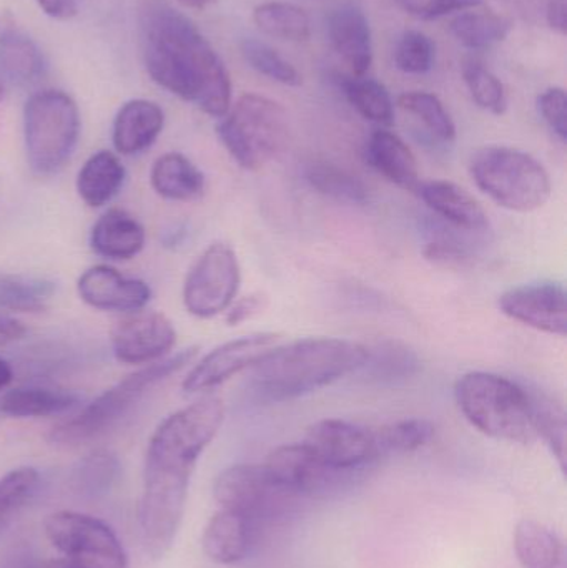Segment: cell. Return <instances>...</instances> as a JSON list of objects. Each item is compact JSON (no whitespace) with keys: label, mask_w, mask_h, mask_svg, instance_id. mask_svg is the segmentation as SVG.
Returning a JSON list of instances; mask_svg holds the SVG:
<instances>
[{"label":"cell","mask_w":567,"mask_h":568,"mask_svg":"<svg viewBox=\"0 0 567 568\" xmlns=\"http://www.w3.org/2000/svg\"><path fill=\"white\" fill-rule=\"evenodd\" d=\"M9 568H79L67 562L65 559L57 560H19L17 564H12Z\"/></svg>","instance_id":"51"},{"label":"cell","mask_w":567,"mask_h":568,"mask_svg":"<svg viewBox=\"0 0 567 568\" xmlns=\"http://www.w3.org/2000/svg\"><path fill=\"white\" fill-rule=\"evenodd\" d=\"M266 306V297L263 294L255 293L250 296L240 297L226 310V323L229 326H239L245 321L252 320L256 314L262 313Z\"/></svg>","instance_id":"46"},{"label":"cell","mask_w":567,"mask_h":568,"mask_svg":"<svg viewBox=\"0 0 567 568\" xmlns=\"http://www.w3.org/2000/svg\"><path fill=\"white\" fill-rule=\"evenodd\" d=\"M242 283L239 258L232 246L213 243L196 260L183 286V304L193 316L209 320L226 313Z\"/></svg>","instance_id":"10"},{"label":"cell","mask_w":567,"mask_h":568,"mask_svg":"<svg viewBox=\"0 0 567 568\" xmlns=\"http://www.w3.org/2000/svg\"><path fill=\"white\" fill-rule=\"evenodd\" d=\"M80 136V112L75 100L60 90H42L27 100L23 139L30 169L52 175L75 152Z\"/></svg>","instance_id":"8"},{"label":"cell","mask_w":567,"mask_h":568,"mask_svg":"<svg viewBox=\"0 0 567 568\" xmlns=\"http://www.w3.org/2000/svg\"><path fill=\"white\" fill-rule=\"evenodd\" d=\"M379 456L393 453H413L432 443L435 426L428 419H405L375 430Z\"/></svg>","instance_id":"40"},{"label":"cell","mask_w":567,"mask_h":568,"mask_svg":"<svg viewBox=\"0 0 567 568\" xmlns=\"http://www.w3.org/2000/svg\"><path fill=\"white\" fill-rule=\"evenodd\" d=\"M533 404V423L536 436L548 444L553 456L566 473L567 463V420L566 410L561 403L539 389H529Z\"/></svg>","instance_id":"34"},{"label":"cell","mask_w":567,"mask_h":568,"mask_svg":"<svg viewBox=\"0 0 567 568\" xmlns=\"http://www.w3.org/2000/svg\"><path fill=\"white\" fill-rule=\"evenodd\" d=\"M526 22H545L546 10L553 0H498Z\"/></svg>","instance_id":"47"},{"label":"cell","mask_w":567,"mask_h":568,"mask_svg":"<svg viewBox=\"0 0 567 568\" xmlns=\"http://www.w3.org/2000/svg\"><path fill=\"white\" fill-rule=\"evenodd\" d=\"M305 176L320 195L348 205H365L368 202L369 193L365 183L332 163H313L306 169Z\"/></svg>","instance_id":"37"},{"label":"cell","mask_w":567,"mask_h":568,"mask_svg":"<svg viewBox=\"0 0 567 568\" xmlns=\"http://www.w3.org/2000/svg\"><path fill=\"white\" fill-rule=\"evenodd\" d=\"M306 446L328 466L356 473L379 459L375 430L342 419H323L306 433Z\"/></svg>","instance_id":"13"},{"label":"cell","mask_w":567,"mask_h":568,"mask_svg":"<svg viewBox=\"0 0 567 568\" xmlns=\"http://www.w3.org/2000/svg\"><path fill=\"white\" fill-rule=\"evenodd\" d=\"M365 359L366 347L355 341L306 337L270 351L252 367V386L263 399H296L356 373Z\"/></svg>","instance_id":"3"},{"label":"cell","mask_w":567,"mask_h":568,"mask_svg":"<svg viewBox=\"0 0 567 568\" xmlns=\"http://www.w3.org/2000/svg\"><path fill=\"white\" fill-rule=\"evenodd\" d=\"M13 379L12 366L0 357V389H6Z\"/></svg>","instance_id":"52"},{"label":"cell","mask_w":567,"mask_h":568,"mask_svg":"<svg viewBox=\"0 0 567 568\" xmlns=\"http://www.w3.org/2000/svg\"><path fill=\"white\" fill-rule=\"evenodd\" d=\"M42 50L26 33L6 30L0 36V75L16 85H32L45 75Z\"/></svg>","instance_id":"27"},{"label":"cell","mask_w":567,"mask_h":568,"mask_svg":"<svg viewBox=\"0 0 567 568\" xmlns=\"http://www.w3.org/2000/svg\"><path fill=\"white\" fill-rule=\"evenodd\" d=\"M469 172L483 193L512 212H535L551 196V179L545 165L512 146L479 149L469 162Z\"/></svg>","instance_id":"6"},{"label":"cell","mask_w":567,"mask_h":568,"mask_svg":"<svg viewBox=\"0 0 567 568\" xmlns=\"http://www.w3.org/2000/svg\"><path fill=\"white\" fill-rule=\"evenodd\" d=\"M499 310L516 323L541 333L567 334V294L561 283L539 282L512 287L499 296Z\"/></svg>","instance_id":"14"},{"label":"cell","mask_w":567,"mask_h":568,"mask_svg":"<svg viewBox=\"0 0 567 568\" xmlns=\"http://www.w3.org/2000/svg\"><path fill=\"white\" fill-rule=\"evenodd\" d=\"M45 536L63 559L79 568H126L129 557L112 527L73 510H59L45 519Z\"/></svg>","instance_id":"9"},{"label":"cell","mask_w":567,"mask_h":568,"mask_svg":"<svg viewBox=\"0 0 567 568\" xmlns=\"http://www.w3.org/2000/svg\"><path fill=\"white\" fill-rule=\"evenodd\" d=\"M449 29L466 49L483 50L503 42L512 33L513 20L499 13L466 10L453 20Z\"/></svg>","instance_id":"33"},{"label":"cell","mask_w":567,"mask_h":568,"mask_svg":"<svg viewBox=\"0 0 567 568\" xmlns=\"http://www.w3.org/2000/svg\"><path fill=\"white\" fill-rule=\"evenodd\" d=\"M163 123L165 115L155 102L145 99L130 100L113 120V146L120 155H139L156 142Z\"/></svg>","instance_id":"20"},{"label":"cell","mask_w":567,"mask_h":568,"mask_svg":"<svg viewBox=\"0 0 567 568\" xmlns=\"http://www.w3.org/2000/svg\"><path fill=\"white\" fill-rule=\"evenodd\" d=\"M545 26L558 32L559 36H566L567 30V0H553L546 10Z\"/></svg>","instance_id":"49"},{"label":"cell","mask_w":567,"mask_h":568,"mask_svg":"<svg viewBox=\"0 0 567 568\" xmlns=\"http://www.w3.org/2000/svg\"><path fill=\"white\" fill-rule=\"evenodd\" d=\"M216 133L242 169L256 172L285 150L290 139L288 113L266 97L245 93L220 119Z\"/></svg>","instance_id":"7"},{"label":"cell","mask_w":567,"mask_h":568,"mask_svg":"<svg viewBox=\"0 0 567 568\" xmlns=\"http://www.w3.org/2000/svg\"><path fill=\"white\" fill-rule=\"evenodd\" d=\"M225 419L220 397L205 396L160 423L146 447L139 527L143 549L153 560L172 549L185 513L190 479L203 450Z\"/></svg>","instance_id":"1"},{"label":"cell","mask_w":567,"mask_h":568,"mask_svg":"<svg viewBox=\"0 0 567 568\" xmlns=\"http://www.w3.org/2000/svg\"><path fill=\"white\" fill-rule=\"evenodd\" d=\"M79 404V396L63 389L47 387H19L9 390L2 397L0 410L7 416L26 419V417H49L67 413Z\"/></svg>","instance_id":"29"},{"label":"cell","mask_w":567,"mask_h":568,"mask_svg":"<svg viewBox=\"0 0 567 568\" xmlns=\"http://www.w3.org/2000/svg\"><path fill=\"white\" fill-rule=\"evenodd\" d=\"M398 106L412 113L426 126L436 140L443 143L456 139V125L438 97L428 92H406L398 97Z\"/></svg>","instance_id":"38"},{"label":"cell","mask_w":567,"mask_h":568,"mask_svg":"<svg viewBox=\"0 0 567 568\" xmlns=\"http://www.w3.org/2000/svg\"><path fill=\"white\" fill-rule=\"evenodd\" d=\"M26 333V327L19 321L0 313V346H7V344L22 339Z\"/></svg>","instance_id":"50"},{"label":"cell","mask_w":567,"mask_h":568,"mask_svg":"<svg viewBox=\"0 0 567 568\" xmlns=\"http://www.w3.org/2000/svg\"><path fill=\"white\" fill-rule=\"evenodd\" d=\"M253 20L266 36L288 42H303L312 32L308 13L295 3H262L253 10Z\"/></svg>","instance_id":"35"},{"label":"cell","mask_w":567,"mask_h":568,"mask_svg":"<svg viewBox=\"0 0 567 568\" xmlns=\"http://www.w3.org/2000/svg\"><path fill=\"white\" fill-rule=\"evenodd\" d=\"M122 466L119 457L109 450H97L83 457L70 476L72 489L87 499L107 496L119 483Z\"/></svg>","instance_id":"31"},{"label":"cell","mask_w":567,"mask_h":568,"mask_svg":"<svg viewBox=\"0 0 567 568\" xmlns=\"http://www.w3.org/2000/svg\"><path fill=\"white\" fill-rule=\"evenodd\" d=\"M80 297L100 311H140L152 297L145 282L126 278L110 266L99 265L87 270L77 283Z\"/></svg>","instance_id":"17"},{"label":"cell","mask_w":567,"mask_h":568,"mask_svg":"<svg viewBox=\"0 0 567 568\" xmlns=\"http://www.w3.org/2000/svg\"><path fill=\"white\" fill-rule=\"evenodd\" d=\"M90 246L97 255L115 262L135 258L145 246V229L125 210L103 213L90 233Z\"/></svg>","instance_id":"21"},{"label":"cell","mask_w":567,"mask_h":568,"mask_svg":"<svg viewBox=\"0 0 567 568\" xmlns=\"http://www.w3.org/2000/svg\"><path fill=\"white\" fill-rule=\"evenodd\" d=\"M57 284L36 276L0 273V307L17 313H40L49 307Z\"/></svg>","instance_id":"32"},{"label":"cell","mask_w":567,"mask_h":568,"mask_svg":"<svg viewBox=\"0 0 567 568\" xmlns=\"http://www.w3.org/2000/svg\"><path fill=\"white\" fill-rule=\"evenodd\" d=\"M242 52L249 65L262 75L288 87H298L302 83L298 70L265 42L245 39L242 43Z\"/></svg>","instance_id":"42"},{"label":"cell","mask_w":567,"mask_h":568,"mask_svg":"<svg viewBox=\"0 0 567 568\" xmlns=\"http://www.w3.org/2000/svg\"><path fill=\"white\" fill-rule=\"evenodd\" d=\"M143 62L153 82L206 115L222 119L232 106V80L195 23L166 3L150 2L140 16Z\"/></svg>","instance_id":"2"},{"label":"cell","mask_w":567,"mask_h":568,"mask_svg":"<svg viewBox=\"0 0 567 568\" xmlns=\"http://www.w3.org/2000/svg\"><path fill=\"white\" fill-rule=\"evenodd\" d=\"M366 162L393 185L416 190L419 170L412 149L388 130H376L366 143Z\"/></svg>","instance_id":"23"},{"label":"cell","mask_w":567,"mask_h":568,"mask_svg":"<svg viewBox=\"0 0 567 568\" xmlns=\"http://www.w3.org/2000/svg\"><path fill=\"white\" fill-rule=\"evenodd\" d=\"M485 0H395L396 6L422 20H435L453 12H466L476 9Z\"/></svg>","instance_id":"44"},{"label":"cell","mask_w":567,"mask_h":568,"mask_svg":"<svg viewBox=\"0 0 567 568\" xmlns=\"http://www.w3.org/2000/svg\"><path fill=\"white\" fill-rule=\"evenodd\" d=\"M182 6L189 7V9L202 10L209 6L212 0H179Z\"/></svg>","instance_id":"53"},{"label":"cell","mask_w":567,"mask_h":568,"mask_svg":"<svg viewBox=\"0 0 567 568\" xmlns=\"http://www.w3.org/2000/svg\"><path fill=\"white\" fill-rule=\"evenodd\" d=\"M455 399L469 424L493 439L531 444L538 439L528 387L499 374L468 373L455 386Z\"/></svg>","instance_id":"4"},{"label":"cell","mask_w":567,"mask_h":568,"mask_svg":"<svg viewBox=\"0 0 567 568\" xmlns=\"http://www.w3.org/2000/svg\"><path fill=\"white\" fill-rule=\"evenodd\" d=\"M515 552L523 568H567L561 537L536 520L525 519L516 526Z\"/></svg>","instance_id":"26"},{"label":"cell","mask_w":567,"mask_h":568,"mask_svg":"<svg viewBox=\"0 0 567 568\" xmlns=\"http://www.w3.org/2000/svg\"><path fill=\"white\" fill-rule=\"evenodd\" d=\"M279 334L255 333L236 337L206 354L183 381V390L189 394L219 387L245 369H252L270 351L275 349Z\"/></svg>","instance_id":"12"},{"label":"cell","mask_w":567,"mask_h":568,"mask_svg":"<svg viewBox=\"0 0 567 568\" xmlns=\"http://www.w3.org/2000/svg\"><path fill=\"white\" fill-rule=\"evenodd\" d=\"M195 356L196 347H189L175 356L156 361L123 377L120 383L83 407L79 414L53 427L50 430V443L55 446L75 447L103 436L117 426L152 387L179 373L186 364L192 363Z\"/></svg>","instance_id":"5"},{"label":"cell","mask_w":567,"mask_h":568,"mask_svg":"<svg viewBox=\"0 0 567 568\" xmlns=\"http://www.w3.org/2000/svg\"><path fill=\"white\" fill-rule=\"evenodd\" d=\"M265 466L296 497L328 493L353 474L328 466L305 443L276 447Z\"/></svg>","instance_id":"16"},{"label":"cell","mask_w":567,"mask_h":568,"mask_svg":"<svg viewBox=\"0 0 567 568\" xmlns=\"http://www.w3.org/2000/svg\"><path fill=\"white\" fill-rule=\"evenodd\" d=\"M176 331L172 321L155 311H135L117 324L112 349L117 361L125 364L156 363L172 351Z\"/></svg>","instance_id":"15"},{"label":"cell","mask_w":567,"mask_h":568,"mask_svg":"<svg viewBox=\"0 0 567 568\" xmlns=\"http://www.w3.org/2000/svg\"><path fill=\"white\" fill-rule=\"evenodd\" d=\"M422 369L418 354L399 341H379L373 347H366L363 373L369 381L378 384H398L412 379Z\"/></svg>","instance_id":"28"},{"label":"cell","mask_w":567,"mask_h":568,"mask_svg":"<svg viewBox=\"0 0 567 568\" xmlns=\"http://www.w3.org/2000/svg\"><path fill=\"white\" fill-rule=\"evenodd\" d=\"M40 9L57 20H69L79 16L83 0H37Z\"/></svg>","instance_id":"48"},{"label":"cell","mask_w":567,"mask_h":568,"mask_svg":"<svg viewBox=\"0 0 567 568\" xmlns=\"http://www.w3.org/2000/svg\"><path fill=\"white\" fill-rule=\"evenodd\" d=\"M253 534L255 526L249 519L232 510L220 509L203 530V552L212 562L232 566L245 559Z\"/></svg>","instance_id":"22"},{"label":"cell","mask_w":567,"mask_h":568,"mask_svg":"<svg viewBox=\"0 0 567 568\" xmlns=\"http://www.w3.org/2000/svg\"><path fill=\"white\" fill-rule=\"evenodd\" d=\"M538 109L549 129L563 143L567 140V97L561 87H551L538 97Z\"/></svg>","instance_id":"45"},{"label":"cell","mask_w":567,"mask_h":568,"mask_svg":"<svg viewBox=\"0 0 567 568\" xmlns=\"http://www.w3.org/2000/svg\"><path fill=\"white\" fill-rule=\"evenodd\" d=\"M416 190L426 206L443 222L478 235L488 232L489 220L485 209L479 205L475 196L469 195L456 183L435 180V182L419 183Z\"/></svg>","instance_id":"18"},{"label":"cell","mask_w":567,"mask_h":568,"mask_svg":"<svg viewBox=\"0 0 567 568\" xmlns=\"http://www.w3.org/2000/svg\"><path fill=\"white\" fill-rule=\"evenodd\" d=\"M328 33L333 49L345 60L353 75H366L373 62V42L372 29L363 10L355 6L333 10Z\"/></svg>","instance_id":"19"},{"label":"cell","mask_w":567,"mask_h":568,"mask_svg":"<svg viewBox=\"0 0 567 568\" xmlns=\"http://www.w3.org/2000/svg\"><path fill=\"white\" fill-rule=\"evenodd\" d=\"M39 484L40 474L33 467H19L0 477V536L36 496Z\"/></svg>","instance_id":"39"},{"label":"cell","mask_w":567,"mask_h":568,"mask_svg":"<svg viewBox=\"0 0 567 568\" xmlns=\"http://www.w3.org/2000/svg\"><path fill=\"white\" fill-rule=\"evenodd\" d=\"M213 497L222 509L240 514L255 526L279 514L296 496L275 479L269 467L240 464L216 477Z\"/></svg>","instance_id":"11"},{"label":"cell","mask_w":567,"mask_h":568,"mask_svg":"<svg viewBox=\"0 0 567 568\" xmlns=\"http://www.w3.org/2000/svg\"><path fill=\"white\" fill-rule=\"evenodd\" d=\"M125 182V166L112 152L93 153L77 176V192L90 209L112 202Z\"/></svg>","instance_id":"25"},{"label":"cell","mask_w":567,"mask_h":568,"mask_svg":"<svg viewBox=\"0 0 567 568\" xmlns=\"http://www.w3.org/2000/svg\"><path fill=\"white\" fill-rule=\"evenodd\" d=\"M435 43L418 30H408L399 39L395 63L402 72L422 75L429 72L435 63Z\"/></svg>","instance_id":"43"},{"label":"cell","mask_w":567,"mask_h":568,"mask_svg":"<svg viewBox=\"0 0 567 568\" xmlns=\"http://www.w3.org/2000/svg\"><path fill=\"white\" fill-rule=\"evenodd\" d=\"M153 190L172 202H196L205 193V175L182 153H165L153 163Z\"/></svg>","instance_id":"24"},{"label":"cell","mask_w":567,"mask_h":568,"mask_svg":"<svg viewBox=\"0 0 567 568\" xmlns=\"http://www.w3.org/2000/svg\"><path fill=\"white\" fill-rule=\"evenodd\" d=\"M462 72L466 87L478 106L493 115H503L506 112L508 97L505 85L492 70L486 69L478 60H466Z\"/></svg>","instance_id":"41"},{"label":"cell","mask_w":567,"mask_h":568,"mask_svg":"<svg viewBox=\"0 0 567 568\" xmlns=\"http://www.w3.org/2000/svg\"><path fill=\"white\" fill-rule=\"evenodd\" d=\"M3 99V83L2 80H0V100Z\"/></svg>","instance_id":"54"},{"label":"cell","mask_w":567,"mask_h":568,"mask_svg":"<svg viewBox=\"0 0 567 568\" xmlns=\"http://www.w3.org/2000/svg\"><path fill=\"white\" fill-rule=\"evenodd\" d=\"M343 92L353 109L376 125L389 126L395 122V105L392 95L383 83L363 77H348L343 80Z\"/></svg>","instance_id":"36"},{"label":"cell","mask_w":567,"mask_h":568,"mask_svg":"<svg viewBox=\"0 0 567 568\" xmlns=\"http://www.w3.org/2000/svg\"><path fill=\"white\" fill-rule=\"evenodd\" d=\"M426 240L423 255L438 265H463L469 262L476 252L475 235L465 232L435 216L425 226Z\"/></svg>","instance_id":"30"}]
</instances>
